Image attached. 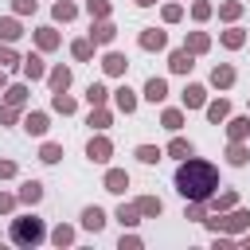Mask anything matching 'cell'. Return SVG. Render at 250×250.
I'll list each match as a JSON object with an SVG mask.
<instances>
[{"mask_svg": "<svg viewBox=\"0 0 250 250\" xmlns=\"http://www.w3.org/2000/svg\"><path fill=\"white\" fill-rule=\"evenodd\" d=\"M238 16H242V4H238V0H223V4H219V20H227V23H234Z\"/></svg>", "mask_w": 250, "mask_h": 250, "instance_id": "39", "label": "cell"}, {"mask_svg": "<svg viewBox=\"0 0 250 250\" xmlns=\"http://www.w3.org/2000/svg\"><path fill=\"white\" fill-rule=\"evenodd\" d=\"M82 227L98 234V230L105 227V211H102V207H82Z\"/></svg>", "mask_w": 250, "mask_h": 250, "instance_id": "27", "label": "cell"}, {"mask_svg": "<svg viewBox=\"0 0 250 250\" xmlns=\"http://www.w3.org/2000/svg\"><path fill=\"white\" fill-rule=\"evenodd\" d=\"M125 246H141V238H137V234H121V250H125Z\"/></svg>", "mask_w": 250, "mask_h": 250, "instance_id": "50", "label": "cell"}, {"mask_svg": "<svg viewBox=\"0 0 250 250\" xmlns=\"http://www.w3.org/2000/svg\"><path fill=\"white\" fill-rule=\"evenodd\" d=\"M90 39H94L98 47H109V43L117 39V27H113L109 20H94V23H90Z\"/></svg>", "mask_w": 250, "mask_h": 250, "instance_id": "6", "label": "cell"}, {"mask_svg": "<svg viewBox=\"0 0 250 250\" xmlns=\"http://www.w3.org/2000/svg\"><path fill=\"white\" fill-rule=\"evenodd\" d=\"M39 160H43V164H59V160H62V145H55V141H47V145L39 148Z\"/></svg>", "mask_w": 250, "mask_h": 250, "instance_id": "40", "label": "cell"}, {"mask_svg": "<svg viewBox=\"0 0 250 250\" xmlns=\"http://www.w3.org/2000/svg\"><path fill=\"white\" fill-rule=\"evenodd\" d=\"M113 105H117L121 113H137V94H133V90L121 82V86L113 90Z\"/></svg>", "mask_w": 250, "mask_h": 250, "instance_id": "16", "label": "cell"}, {"mask_svg": "<svg viewBox=\"0 0 250 250\" xmlns=\"http://www.w3.org/2000/svg\"><path fill=\"white\" fill-rule=\"evenodd\" d=\"M70 82H74L70 66H62V62H59V66H51V70H47V86H51V94H55V90H70Z\"/></svg>", "mask_w": 250, "mask_h": 250, "instance_id": "10", "label": "cell"}, {"mask_svg": "<svg viewBox=\"0 0 250 250\" xmlns=\"http://www.w3.org/2000/svg\"><path fill=\"white\" fill-rule=\"evenodd\" d=\"M219 43H223L227 51H238V47L246 43V31H242V27H227V31L219 35Z\"/></svg>", "mask_w": 250, "mask_h": 250, "instance_id": "33", "label": "cell"}, {"mask_svg": "<svg viewBox=\"0 0 250 250\" xmlns=\"http://www.w3.org/2000/svg\"><path fill=\"white\" fill-rule=\"evenodd\" d=\"M109 12H113L109 0H86V16L90 20H109Z\"/></svg>", "mask_w": 250, "mask_h": 250, "instance_id": "37", "label": "cell"}, {"mask_svg": "<svg viewBox=\"0 0 250 250\" xmlns=\"http://www.w3.org/2000/svg\"><path fill=\"white\" fill-rule=\"evenodd\" d=\"M27 94H31V90H27L23 82H12V86L4 90V102H8V105H20V109H23V105H27Z\"/></svg>", "mask_w": 250, "mask_h": 250, "instance_id": "30", "label": "cell"}, {"mask_svg": "<svg viewBox=\"0 0 250 250\" xmlns=\"http://www.w3.org/2000/svg\"><path fill=\"white\" fill-rule=\"evenodd\" d=\"M23 129H27V137H43V133L51 129V117L39 113V109H31V113L23 117Z\"/></svg>", "mask_w": 250, "mask_h": 250, "instance_id": "14", "label": "cell"}, {"mask_svg": "<svg viewBox=\"0 0 250 250\" xmlns=\"http://www.w3.org/2000/svg\"><path fill=\"white\" fill-rule=\"evenodd\" d=\"M20 35H23L20 16H4V20H0V43H16Z\"/></svg>", "mask_w": 250, "mask_h": 250, "instance_id": "23", "label": "cell"}, {"mask_svg": "<svg viewBox=\"0 0 250 250\" xmlns=\"http://www.w3.org/2000/svg\"><path fill=\"white\" fill-rule=\"evenodd\" d=\"M242 246H246V250H250V234H246V238H242Z\"/></svg>", "mask_w": 250, "mask_h": 250, "instance_id": "53", "label": "cell"}, {"mask_svg": "<svg viewBox=\"0 0 250 250\" xmlns=\"http://www.w3.org/2000/svg\"><path fill=\"white\" fill-rule=\"evenodd\" d=\"M141 164H156L160 156H164V148H156V145H137V152H133Z\"/></svg>", "mask_w": 250, "mask_h": 250, "instance_id": "38", "label": "cell"}, {"mask_svg": "<svg viewBox=\"0 0 250 250\" xmlns=\"http://www.w3.org/2000/svg\"><path fill=\"white\" fill-rule=\"evenodd\" d=\"M137 211H141V219H156L164 211V203H160V195H141L137 199Z\"/></svg>", "mask_w": 250, "mask_h": 250, "instance_id": "26", "label": "cell"}, {"mask_svg": "<svg viewBox=\"0 0 250 250\" xmlns=\"http://www.w3.org/2000/svg\"><path fill=\"white\" fill-rule=\"evenodd\" d=\"M16 121H20V105L0 102V125H16Z\"/></svg>", "mask_w": 250, "mask_h": 250, "instance_id": "45", "label": "cell"}, {"mask_svg": "<svg viewBox=\"0 0 250 250\" xmlns=\"http://www.w3.org/2000/svg\"><path fill=\"white\" fill-rule=\"evenodd\" d=\"M16 176V160H0V180H12Z\"/></svg>", "mask_w": 250, "mask_h": 250, "instance_id": "49", "label": "cell"}, {"mask_svg": "<svg viewBox=\"0 0 250 250\" xmlns=\"http://www.w3.org/2000/svg\"><path fill=\"white\" fill-rule=\"evenodd\" d=\"M94 133H105L109 125H113V113L105 109V105H90V121H86Z\"/></svg>", "mask_w": 250, "mask_h": 250, "instance_id": "17", "label": "cell"}, {"mask_svg": "<svg viewBox=\"0 0 250 250\" xmlns=\"http://www.w3.org/2000/svg\"><path fill=\"white\" fill-rule=\"evenodd\" d=\"M227 137H230V141H246V137H250V113L227 117Z\"/></svg>", "mask_w": 250, "mask_h": 250, "instance_id": "18", "label": "cell"}, {"mask_svg": "<svg viewBox=\"0 0 250 250\" xmlns=\"http://www.w3.org/2000/svg\"><path fill=\"white\" fill-rule=\"evenodd\" d=\"M176 191L184 199H211L219 191V168L211 160H199V156L180 160V168H176Z\"/></svg>", "mask_w": 250, "mask_h": 250, "instance_id": "1", "label": "cell"}, {"mask_svg": "<svg viewBox=\"0 0 250 250\" xmlns=\"http://www.w3.org/2000/svg\"><path fill=\"white\" fill-rule=\"evenodd\" d=\"M113 219H117L121 227H137V223H141V211H137V203H121Z\"/></svg>", "mask_w": 250, "mask_h": 250, "instance_id": "35", "label": "cell"}, {"mask_svg": "<svg viewBox=\"0 0 250 250\" xmlns=\"http://www.w3.org/2000/svg\"><path fill=\"white\" fill-rule=\"evenodd\" d=\"M51 109H55V113H62V117H70V113L78 109V102H74L66 90H55V94H51Z\"/></svg>", "mask_w": 250, "mask_h": 250, "instance_id": "22", "label": "cell"}, {"mask_svg": "<svg viewBox=\"0 0 250 250\" xmlns=\"http://www.w3.org/2000/svg\"><path fill=\"white\" fill-rule=\"evenodd\" d=\"M59 43H62V35H59L55 27H35V47H39V51H55Z\"/></svg>", "mask_w": 250, "mask_h": 250, "instance_id": "20", "label": "cell"}, {"mask_svg": "<svg viewBox=\"0 0 250 250\" xmlns=\"http://www.w3.org/2000/svg\"><path fill=\"white\" fill-rule=\"evenodd\" d=\"M184 47H188L191 55H203V51H211V35H207V31H188Z\"/></svg>", "mask_w": 250, "mask_h": 250, "instance_id": "24", "label": "cell"}, {"mask_svg": "<svg viewBox=\"0 0 250 250\" xmlns=\"http://www.w3.org/2000/svg\"><path fill=\"white\" fill-rule=\"evenodd\" d=\"M203 113H207V121H211V125H223V121L230 117V102H227V98H215V102H207V105H203Z\"/></svg>", "mask_w": 250, "mask_h": 250, "instance_id": "13", "label": "cell"}, {"mask_svg": "<svg viewBox=\"0 0 250 250\" xmlns=\"http://www.w3.org/2000/svg\"><path fill=\"white\" fill-rule=\"evenodd\" d=\"M51 242H55V246H70V242H74V227H66V223H59V227L51 230Z\"/></svg>", "mask_w": 250, "mask_h": 250, "instance_id": "41", "label": "cell"}, {"mask_svg": "<svg viewBox=\"0 0 250 250\" xmlns=\"http://www.w3.org/2000/svg\"><path fill=\"white\" fill-rule=\"evenodd\" d=\"M246 160H250V148H246L242 141H230V145H227V164H234V168H242Z\"/></svg>", "mask_w": 250, "mask_h": 250, "instance_id": "31", "label": "cell"}, {"mask_svg": "<svg viewBox=\"0 0 250 250\" xmlns=\"http://www.w3.org/2000/svg\"><path fill=\"white\" fill-rule=\"evenodd\" d=\"M223 215V234H242L250 230V211L246 207H230V211H219Z\"/></svg>", "mask_w": 250, "mask_h": 250, "instance_id": "3", "label": "cell"}, {"mask_svg": "<svg viewBox=\"0 0 250 250\" xmlns=\"http://www.w3.org/2000/svg\"><path fill=\"white\" fill-rule=\"evenodd\" d=\"M160 125H164L168 133H180V129H184V109H164V113H160Z\"/></svg>", "mask_w": 250, "mask_h": 250, "instance_id": "36", "label": "cell"}, {"mask_svg": "<svg viewBox=\"0 0 250 250\" xmlns=\"http://www.w3.org/2000/svg\"><path fill=\"white\" fill-rule=\"evenodd\" d=\"M102 188H105V191H113V195H121V191L129 188V172H125V168H109V172H105V180H102Z\"/></svg>", "mask_w": 250, "mask_h": 250, "instance_id": "15", "label": "cell"}, {"mask_svg": "<svg viewBox=\"0 0 250 250\" xmlns=\"http://www.w3.org/2000/svg\"><path fill=\"white\" fill-rule=\"evenodd\" d=\"M35 8H39V0H12L16 16H35Z\"/></svg>", "mask_w": 250, "mask_h": 250, "instance_id": "46", "label": "cell"}, {"mask_svg": "<svg viewBox=\"0 0 250 250\" xmlns=\"http://www.w3.org/2000/svg\"><path fill=\"white\" fill-rule=\"evenodd\" d=\"M16 195H20V203H27V207H35V203L43 199V184H39V180H23Z\"/></svg>", "mask_w": 250, "mask_h": 250, "instance_id": "19", "label": "cell"}, {"mask_svg": "<svg viewBox=\"0 0 250 250\" xmlns=\"http://www.w3.org/2000/svg\"><path fill=\"white\" fill-rule=\"evenodd\" d=\"M8 90V74H4V66H0V94Z\"/></svg>", "mask_w": 250, "mask_h": 250, "instance_id": "51", "label": "cell"}, {"mask_svg": "<svg viewBox=\"0 0 250 250\" xmlns=\"http://www.w3.org/2000/svg\"><path fill=\"white\" fill-rule=\"evenodd\" d=\"M8 238L16 242V246H39L43 238H47V227H43V219L39 215H20V219H12V230H8Z\"/></svg>", "mask_w": 250, "mask_h": 250, "instance_id": "2", "label": "cell"}, {"mask_svg": "<svg viewBox=\"0 0 250 250\" xmlns=\"http://www.w3.org/2000/svg\"><path fill=\"white\" fill-rule=\"evenodd\" d=\"M20 70L27 74V82H39V78H47V62H43V55H39V51L23 55V59H20Z\"/></svg>", "mask_w": 250, "mask_h": 250, "instance_id": "5", "label": "cell"}, {"mask_svg": "<svg viewBox=\"0 0 250 250\" xmlns=\"http://www.w3.org/2000/svg\"><path fill=\"white\" fill-rule=\"evenodd\" d=\"M203 223H207L211 234H223V215H211V219H203Z\"/></svg>", "mask_w": 250, "mask_h": 250, "instance_id": "48", "label": "cell"}, {"mask_svg": "<svg viewBox=\"0 0 250 250\" xmlns=\"http://www.w3.org/2000/svg\"><path fill=\"white\" fill-rule=\"evenodd\" d=\"M207 207H215V211H230V207H238V195L227 188V191H215L211 199H207Z\"/></svg>", "mask_w": 250, "mask_h": 250, "instance_id": "32", "label": "cell"}, {"mask_svg": "<svg viewBox=\"0 0 250 250\" xmlns=\"http://www.w3.org/2000/svg\"><path fill=\"white\" fill-rule=\"evenodd\" d=\"M16 199H20V195H12V191H0V215H8V211L16 207Z\"/></svg>", "mask_w": 250, "mask_h": 250, "instance_id": "47", "label": "cell"}, {"mask_svg": "<svg viewBox=\"0 0 250 250\" xmlns=\"http://www.w3.org/2000/svg\"><path fill=\"white\" fill-rule=\"evenodd\" d=\"M94 47H98V43L86 35V39H74V43H70V55H74L78 62H90V59H94Z\"/></svg>", "mask_w": 250, "mask_h": 250, "instance_id": "29", "label": "cell"}, {"mask_svg": "<svg viewBox=\"0 0 250 250\" xmlns=\"http://www.w3.org/2000/svg\"><path fill=\"white\" fill-rule=\"evenodd\" d=\"M160 20H164V23H180V20H184V4H164V8H160Z\"/></svg>", "mask_w": 250, "mask_h": 250, "instance_id": "42", "label": "cell"}, {"mask_svg": "<svg viewBox=\"0 0 250 250\" xmlns=\"http://www.w3.org/2000/svg\"><path fill=\"white\" fill-rule=\"evenodd\" d=\"M164 47H168V31H160V27L141 31V51H164Z\"/></svg>", "mask_w": 250, "mask_h": 250, "instance_id": "9", "label": "cell"}, {"mask_svg": "<svg viewBox=\"0 0 250 250\" xmlns=\"http://www.w3.org/2000/svg\"><path fill=\"white\" fill-rule=\"evenodd\" d=\"M109 94H113V90H105V82H90V86H86V102H90V105H105Z\"/></svg>", "mask_w": 250, "mask_h": 250, "instance_id": "34", "label": "cell"}, {"mask_svg": "<svg viewBox=\"0 0 250 250\" xmlns=\"http://www.w3.org/2000/svg\"><path fill=\"white\" fill-rule=\"evenodd\" d=\"M86 156H90L94 164H109V156H113V141H109L105 133H94L90 145H86Z\"/></svg>", "mask_w": 250, "mask_h": 250, "instance_id": "4", "label": "cell"}, {"mask_svg": "<svg viewBox=\"0 0 250 250\" xmlns=\"http://www.w3.org/2000/svg\"><path fill=\"white\" fill-rule=\"evenodd\" d=\"M191 66H195V55H191L188 47H180V51L168 55V70H172V74H191Z\"/></svg>", "mask_w": 250, "mask_h": 250, "instance_id": "8", "label": "cell"}, {"mask_svg": "<svg viewBox=\"0 0 250 250\" xmlns=\"http://www.w3.org/2000/svg\"><path fill=\"white\" fill-rule=\"evenodd\" d=\"M164 98H168V82L152 74V78L145 82V102H152V105H156V102H164Z\"/></svg>", "mask_w": 250, "mask_h": 250, "instance_id": "21", "label": "cell"}, {"mask_svg": "<svg viewBox=\"0 0 250 250\" xmlns=\"http://www.w3.org/2000/svg\"><path fill=\"white\" fill-rule=\"evenodd\" d=\"M211 86H215V90H230V86H234V66H230V62L211 66Z\"/></svg>", "mask_w": 250, "mask_h": 250, "instance_id": "11", "label": "cell"}, {"mask_svg": "<svg viewBox=\"0 0 250 250\" xmlns=\"http://www.w3.org/2000/svg\"><path fill=\"white\" fill-rule=\"evenodd\" d=\"M207 105V90L199 82H188L184 86V109H203Z\"/></svg>", "mask_w": 250, "mask_h": 250, "instance_id": "12", "label": "cell"}, {"mask_svg": "<svg viewBox=\"0 0 250 250\" xmlns=\"http://www.w3.org/2000/svg\"><path fill=\"white\" fill-rule=\"evenodd\" d=\"M133 4H137V8H152L156 0H133Z\"/></svg>", "mask_w": 250, "mask_h": 250, "instance_id": "52", "label": "cell"}, {"mask_svg": "<svg viewBox=\"0 0 250 250\" xmlns=\"http://www.w3.org/2000/svg\"><path fill=\"white\" fill-rule=\"evenodd\" d=\"M51 16H55V23H70V20L78 16V4H70V0H55Z\"/></svg>", "mask_w": 250, "mask_h": 250, "instance_id": "28", "label": "cell"}, {"mask_svg": "<svg viewBox=\"0 0 250 250\" xmlns=\"http://www.w3.org/2000/svg\"><path fill=\"white\" fill-rule=\"evenodd\" d=\"M211 12H215V8H211L207 0H195V4H191V20H195V23H203V20H211Z\"/></svg>", "mask_w": 250, "mask_h": 250, "instance_id": "44", "label": "cell"}, {"mask_svg": "<svg viewBox=\"0 0 250 250\" xmlns=\"http://www.w3.org/2000/svg\"><path fill=\"white\" fill-rule=\"evenodd\" d=\"M102 70H105L109 78H121V74L129 70V59H125L121 51H105V55H102Z\"/></svg>", "mask_w": 250, "mask_h": 250, "instance_id": "7", "label": "cell"}, {"mask_svg": "<svg viewBox=\"0 0 250 250\" xmlns=\"http://www.w3.org/2000/svg\"><path fill=\"white\" fill-rule=\"evenodd\" d=\"M0 66H4V70H12V66H20V55L12 51V43H0Z\"/></svg>", "mask_w": 250, "mask_h": 250, "instance_id": "43", "label": "cell"}, {"mask_svg": "<svg viewBox=\"0 0 250 250\" xmlns=\"http://www.w3.org/2000/svg\"><path fill=\"white\" fill-rule=\"evenodd\" d=\"M164 156L188 160V156H195V148H191V141H184V137H172V141H168V148H164Z\"/></svg>", "mask_w": 250, "mask_h": 250, "instance_id": "25", "label": "cell"}]
</instances>
